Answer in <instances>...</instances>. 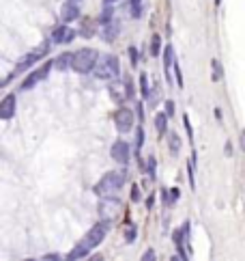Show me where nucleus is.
<instances>
[{
	"label": "nucleus",
	"instance_id": "20e7f679",
	"mask_svg": "<svg viewBox=\"0 0 245 261\" xmlns=\"http://www.w3.org/2000/svg\"><path fill=\"white\" fill-rule=\"evenodd\" d=\"M105 235H107V224H104V222H97V224H93L91 229L86 231V235H84V244H88L91 248H97L101 242L105 240Z\"/></svg>",
	"mask_w": 245,
	"mask_h": 261
},
{
	"label": "nucleus",
	"instance_id": "473e14b6",
	"mask_svg": "<svg viewBox=\"0 0 245 261\" xmlns=\"http://www.w3.org/2000/svg\"><path fill=\"white\" fill-rule=\"evenodd\" d=\"M241 149L245 151V130H243V132H241Z\"/></svg>",
	"mask_w": 245,
	"mask_h": 261
},
{
	"label": "nucleus",
	"instance_id": "4468645a",
	"mask_svg": "<svg viewBox=\"0 0 245 261\" xmlns=\"http://www.w3.org/2000/svg\"><path fill=\"white\" fill-rule=\"evenodd\" d=\"M54 67L61 69V71H67L69 67H73V54L71 52H63L54 58Z\"/></svg>",
	"mask_w": 245,
	"mask_h": 261
},
{
	"label": "nucleus",
	"instance_id": "7c9ffc66",
	"mask_svg": "<svg viewBox=\"0 0 245 261\" xmlns=\"http://www.w3.org/2000/svg\"><path fill=\"white\" fill-rule=\"evenodd\" d=\"M226 158H232V145H230V142H226Z\"/></svg>",
	"mask_w": 245,
	"mask_h": 261
},
{
	"label": "nucleus",
	"instance_id": "9b49d317",
	"mask_svg": "<svg viewBox=\"0 0 245 261\" xmlns=\"http://www.w3.org/2000/svg\"><path fill=\"white\" fill-rule=\"evenodd\" d=\"M75 33L71 31L69 26H58L52 31V41L54 44H69V41H73Z\"/></svg>",
	"mask_w": 245,
	"mask_h": 261
},
{
	"label": "nucleus",
	"instance_id": "ddd939ff",
	"mask_svg": "<svg viewBox=\"0 0 245 261\" xmlns=\"http://www.w3.org/2000/svg\"><path fill=\"white\" fill-rule=\"evenodd\" d=\"M63 22L65 24H71V22H75L77 17H80V9H77V2H73V0H69L67 4L63 7Z\"/></svg>",
	"mask_w": 245,
	"mask_h": 261
},
{
	"label": "nucleus",
	"instance_id": "4be33fe9",
	"mask_svg": "<svg viewBox=\"0 0 245 261\" xmlns=\"http://www.w3.org/2000/svg\"><path fill=\"white\" fill-rule=\"evenodd\" d=\"M146 171H148V175H151V177H155V173H157V160H155V156H148Z\"/></svg>",
	"mask_w": 245,
	"mask_h": 261
},
{
	"label": "nucleus",
	"instance_id": "a211bd4d",
	"mask_svg": "<svg viewBox=\"0 0 245 261\" xmlns=\"http://www.w3.org/2000/svg\"><path fill=\"white\" fill-rule=\"evenodd\" d=\"M181 138H178V134H168V147H170V151H172V156H178L181 153Z\"/></svg>",
	"mask_w": 245,
	"mask_h": 261
},
{
	"label": "nucleus",
	"instance_id": "bb28decb",
	"mask_svg": "<svg viewBox=\"0 0 245 261\" xmlns=\"http://www.w3.org/2000/svg\"><path fill=\"white\" fill-rule=\"evenodd\" d=\"M129 58H131V65H134V67H138V50H136L134 45H129Z\"/></svg>",
	"mask_w": 245,
	"mask_h": 261
},
{
	"label": "nucleus",
	"instance_id": "b1692460",
	"mask_svg": "<svg viewBox=\"0 0 245 261\" xmlns=\"http://www.w3.org/2000/svg\"><path fill=\"white\" fill-rule=\"evenodd\" d=\"M140 88H142V97H148V76L146 74H140Z\"/></svg>",
	"mask_w": 245,
	"mask_h": 261
},
{
	"label": "nucleus",
	"instance_id": "aec40b11",
	"mask_svg": "<svg viewBox=\"0 0 245 261\" xmlns=\"http://www.w3.org/2000/svg\"><path fill=\"white\" fill-rule=\"evenodd\" d=\"M151 54L153 56L161 54V37L159 35H153V39H151Z\"/></svg>",
	"mask_w": 245,
	"mask_h": 261
},
{
	"label": "nucleus",
	"instance_id": "2f4dec72",
	"mask_svg": "<svg viewBox=\"0 0 245 261\" xmlns=\"http://www.w3.org/2000/svg\"><path fill=\"white\" fill-rule=\"evenodd\" d=\"M134 235H136V231L134 229H127V242L134 240Z\"/></svg>",
	"mask_w": 245,
	"mask_h": 261
},
{
	"label": "nucleus",
	"instance_id": "423d86ee",
	"mask_svg": "<svg viewBox=\"0 0 245 261\" xmlns=\"http://www.w3.org/2000/svg\"><path fill=\"white\" fill-rule=\"evenodd\" d=\"M54 67V61H47V63H43L41 67L37 69V71H33L31 76H28L26 80H24V85H22V88L24 91H28V88H33L35 85H39L41 80H45L47 78V74H50V69Z\"/></svg>",
	"mask_w": 245,
	"mask_h": 261
},
{
	"label": "nucleus",
	"instance_id": "393cba45",
	"mask_svg": "<svg viewBox=\"0 0 245 261\" xmlns=\"http://www.w3.org/2000/svg\"><path fill=\"white\" fill-rule=\"evenodd\" d=\"M146 99H148V106H153V108H155V104L159 102V88L155 87L153 91H148V97Z\"/></svg>",
	"mask_w": 245,
	"mask_h": 261
},
{
	"label": "nucleus",
	"instance_id": "0eeeda50",
	"mask_svg": "<svg viewBox=\"0 0 245 261\" xmlns=\"http://www.w3.org/2000/svg\"><path fill=\"white\" fill-rule=\"evenodd\" d=\"M45 52H47V45H41L39 50L28 52L26 56H22V58H20V63H17V69H15V71H26V69H31L35 63H39L41 58L45 56Z\"/></svg>",
	"mask_w": 245,
	"mask_h": 261
},
{
	"label": "nucleus",
	"instance_id": "c9c22d12",
	"mask_svg": "<svg viewBox=\"0 0 245 261\" xmlns=\"http://www.w3.org/2000/svg\"><path fill=\"white\" fill-rule=\"evenodd\" d=\"M73 2H80V0H73Z\"/></svg>",
	"mask_w": 245,
	"mask_h": 261
},
{
	"label": "nucleus",
	"instance_id": "1a4fd4ad",
	"mask_svg": "<svg viewBox=\"0 0 245 261\" xmlns=\"http://www.w3.org/2000/svg\"><path fill=\"white\" fill-rule=\"evenodd\" d=\"M110 153H112V160H116L118 164L125 166V164L129 162V145L125 140H116L114 145H112Z\"/></svg>",
	"mask_w": 245,
	"mask_h": 261
},
{
	"label": "nucleus",
	"instance_id": "dca6fc26",
	"mask_svg": "<svg viewBox=\"0 0 245 261\" xmlns=\"http://www.w3.org/2000/svg\"><path fill=\"white\" fill-rule=\"evenodd\" d=\"M91 251H93L91 246H88V244H84V242H80V244H77V246L73 248V251H71V253L67 255V259H84V257H86V255L91 253Z\"/></svg>",
	"mask_w": 245,
	"mask_h": 261
},
{
	"label": "nucleus",
	"instance_id": "412c9836",
	"mask_svg": "<svg viewBox=\"0 0 245 261\" xmlns=\"http://www.w3.org/2000/svg\"><path fill=\"white\" fill-rule=\"evenodd\" d=\"M211 67H213V80H222L224 78V69H222V65H219L217 58H213V61H211Z\"/></svg>",
	"mask_w": 245,
	"mask_h": 261
},
{
	"label": "nucleus",
	"instance_id": "39448f33",
	"mask_svg": "<svg viewBox=\"0 0 245 261\" xmlns=\"http://www.w3.org/2000/svg\"><path fill=\"white\" fill-rule=\"evenodd\" d=\"M134 121H136V117H134V112H131L129 108H121L114 115V123H116V130L121 134H127L134 130Z\"/></svg>",
	"mask_w": 245,
	"mask_h": 261
},
{
	"label": "nucleus",
	"instance_id": "6ab92c4d",
	"mask_svg": "<svg viewBox=\"0 0 245 261\" xmlns=\"http://www.w3.org/2000/svg\"><path fill=\"white\" fill-rule=\"evenodd\" d=\"M114 20V9H112V4H104V11H101V22L107 24Z\"/></svg>",
	"mask_w": 245,
	"mask_h": 261
},
{
	"label": "nucleus",
	"instance_id": "72a5a7b5",
	"mask_svg": "<svg viewBox=\"0 0 245 261\" xmlns=\"http://www.w3.org/2000/svg\"><path fill=\"white\" fill-rule=\"evenodd\" d=\"M116 0H104V4H114Z\"/></svg>",
	"mask_w": 245,
	"mask_h": 261
},
{
	"label": "nucleus",
	"instance_id": "c85d7f7f",
	"mask_svg": "<svg viewBox=\"0 0 245 261\" xmlns=\"http://www.w3.org/2000/svg\"><path fill=\"white\" fill-rule=\"evenodd\" d=\"M131 201H136V203L140 201V190H138V188H134V190H131Z\"/></svg>",
	"mask_w": 245,
	"mask_h": 261
},
{
	"label": "nucleus",
	"instance_id": "f8f14e48",
	"mask_svg": "<svg viewBox=\"0 0 245 261\" xmlns=\"http://www.w3.org/2000/svg\"><path fill=\"white\" fill-rule=\"evenodd\" d=\"M175 50H172V45H166L164 50V71H166V78L172 85V69H175Z\"/></svg>",
	"mask_w": 245,
	"mask_h": 261
},
{
	"label": "nucleus",
	"instance_id": "6e6552de",
	"mask_svg": "<svg viewBox=\"0 0 245 261\" xmlns=\"http://www.w3.org/2000/svg\"><path fill=\"white\" fill-rule=\"evenodd\" d=\"M118 210H121V201H116V199L104 197V201H101V205H99V212H101V216H104L105 220H112V218H116Z\"/></svg>",
	"mask_w": 245,
	"mask_h": 261
},
{
	"label": "nucleus",
	"instance_id": "c756f323",
	"mask_svg": "<svg viewBox=\"0 0 245 261\" xmlns=\"http://www.w3.org/2000/svg\"><path fill=\"white\" fill-rule=\"evenodd\" d=\"M142 259H144V261H151V259H155V251H146L144 255H142Z\"/></svg>",
	"mask_w": 245,
	"mask_h": 261
},
{
	"label": "nucleus",
	"instance_id": "a878e982",
	"mask_svg": "<svg viewBox=\"0 0 245 261\" xmlns=\"http://www.w3.org/2000/svg\"><path fill=\"white\" fill-rule=\"evenodd\" d=\"M142 145H144V132H142V130H138V136H136V153H140Z\"/></svg>",
	"mask_w": 245,
	"mask_h": 261
},
{
	"label": "nucleus",
	"instance_id": "5701e85b",
	"mask_svg": "<svg viewBox=\"0 0 245 261\" xmlns=\"http://www.w3.org/2000/svg\"><path fill=\"white\" fill-rule=\"evenodd\" d=\"M131 15L142 17V0H131Z\"/></svg>",
	"mask_w": 245,
	"mask_h": 261
},
{
	"label": "nucleus",
	"instance_id": "f704fd0d",
	"mask_svg": "<svg viewBox=\"0 0 245 261\" xmlns=\"http://www.w3.org/2000/svg\"><path fill=\"white\" fill-rule=\"evenodd\" d=\"M215 2H217V4H219V2H222V0H215Z\"/></svg>",
	"mask_w": 245,
	"mask_h": 261
},
{
	"label": "nucleus",
	"instance_id": "2eb2a0df",
	"mask_svg": "<svg viewBox=\"0 0 245 261\" xmlns=\"http://www.w3.org/2000/svg\"><path fill=\"white\" fill-rule=\"evenodd\" d=\"M116 35H118V24H116L114 20L107 22V24H104V33H101L104 41H114Z\"/></svg>",
	"mask_w": 245,
	"mask_h": 261
},
{
	"label": "nucleus",
	"instance_id": "f257e3e1",
	"mask_svg": "<svg viewBox=\"0 0 245 261\" xmlns=\"http://www.w3.org/2000/svg\"><path fill=\"white\" fill-rule=\"evenodd\" d=\"M123 183H125V173H123V171H110V173H105L97 181L95 192H97L99 197H112V194H116L118 190L123 188Z\"/></svg>",
	"mask_w": 245,
	"mask_h": 261
},
{
	"label": "nucleus",
	"instance_id": "9d476101",
	"mask_svg": "<svg viewBox=\"0 0 245 261\" xmlns=\"http://www.w3.org/2000/svg\"><path fill=\"white\" fill-rule=\"evenodd\" d=\"M15 110H17V102H15V95H7V97L0 102V119L9 121V119L15 117Z\"/></svg>",
	"mask_w": 245,
	"mask_h": 261
},
{
	"label": "nucleus",
	"instance_id": "cd10ccee",
	"mask_svg": "<svg viewBox=\"0 0 245 261\" xmlns=\"http://www.w3.org/2000/svg\"><path fill=\"white\" fill-rule=\"evenodd\" d=\"M166 112H168V117L175 115V102H166Z\"/></svg>",
	"mask_w": 245,
	"mask_h": 261
},
{
	"label": "nucleus",
	"instance_id": "f3484780",
	"mask_svg": "<svg viewBox=\"0 0 245 261\" xmlns=\"http://www.w3.org/2000/svg\"><path fill=\"white\" fill-rule=\"evenodd\" d=\"M155 130H157L159 134L168 132V112H157V115H155Z\"/></svg>",
	"mask_w": 245,
	"mask_h": 261
},
{
	"label": "nucleus",
	"instance_id": "f03ea898",
	"mask_svg": "<svg viewBox=\"0 0 245 261\" xmlns=\"http://www.w3.org/2000/svg\"><path fill=\"white\" fill-rule=\"evenodd\" d=\"M99 61V54L97 50H93V47H84V50H77L73 54V71L77 74H91L95 69V65Z\"/></svg>",
	"mask_w": 245,
	"mask_h": 261
},
{
	"label": "nucleus",
	"instance_id": "7ed1b4c3",
	"mask_svg": "<svg viewBox=\"0 0 245 261\" xmlns=\"http://www.w3.org/2000/svg\"><path fill=\"white\" fill-rule=\"evenodd\" d=\"M118 71H121L118 58L114 54H104V56H99L93 74H95V78H99V80H112L118 76Z\"/></svg>",
	"mask_w": 245,
	"mask_h": 261
}]
</instances>
